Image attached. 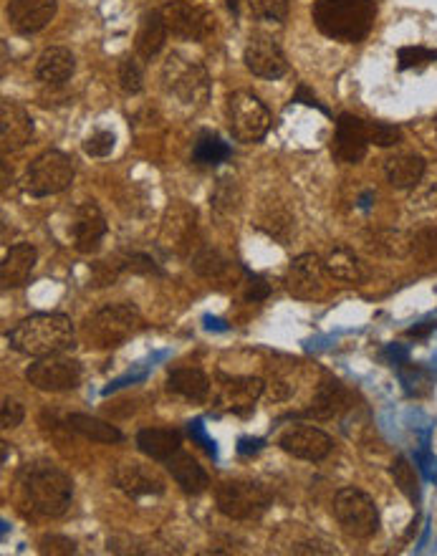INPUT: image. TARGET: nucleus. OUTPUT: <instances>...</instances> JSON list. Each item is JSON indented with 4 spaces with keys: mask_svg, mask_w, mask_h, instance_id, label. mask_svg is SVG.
Masks as SVG:
<instances>
[{
    "mask_svg": "<svg viewBox=\"0 0 437 556\" xmlns=\"http://www.w3.org/2000/svg\"><path fill=\"white\" fill-rule=\"evenodd\" d=\"M162 89L167 97L187 109L205 107L210 97V76L203 64L185 59L182 54H170L160 71Z\"/></svg>",
    "mask_w": 437,
    "mask_h": 556,
    "instance_id": "20e7f679",
    "label": "nucleus"
},
{
    "mask_svg": "<svg viewBox=\"0 0 437 556\" xmlns=\"http://www.w3.org/2000/svg\"><path fill=\"white\" fill-rule=\"evenodd\" d=\"M192 271L198 273V276L208 278V281H230L233 276L235 266L228 256L218 251V248H210L203 246L198 251L192 253Z\"/></svg>",
    "mask_w": 437,
    "mask_h": 556,
    "instance_id": "2f4dec72",
    "label": "nucleus"
},
{
    "mask_svg": "<svg viewBox=\"0 0 437 556\" xmlns=\"http://www.w3.org/2000/svg\"><path fill=\"white\" fill-rule=\"evenodd\" d=\"M268 294H271V284H268L266 278L258 276V273H248V278H246V299L256 304V301L268 299Z\"/></svg>",
    "mask_w": 437,
    "mask_h": 556,
    "instance_id": "8fccbe9b",
    "label": "nucleus"
},
{
    "mask_svg": "<svg viewBox=\"0 0 437 556\" xmlns=\"http://www.w3.org/2000/svg\"><path fill=\"white\" fill-rule=\"evenodd\" d=\"M392 478H395V486L410 498L412 503L420 501V478H417V466H412L405 455H397L395 463L390 466Z\"/></svg>",
    "mask_w": 437,
    "mask_h": 556,
    "instance_id": "4c0bfd02",
    "label": "nucleus"
},
{
    "mask_svg": "<svg viewBox=\"0 0 437 556\" xmlns=\"http://www.w3.org/2000/svg\"><path fill=\"white\" fill-rule=\"evenodd\" d=\"M334 516L342 531L352 539H372L379 531L377 503L359 488H342L334 496Z\"/></svg>",
    "mask_w": 437,
    "mask_h": 556,
    "instance_id": "0eeeda50",
    "label": "nucleus"
},
{
    "mask_svg": "<svg viewBox=\"0 0 437 556\" xmlns=\"http://www.w3.org/2000/svg\"><path fill=\"white\" fill-rule=\"evenodd\" d=\"M165 463H167V471H170V476L175 478V483L185 493H190V496H200V493L208 491V486H210L208 473H205V468L200 466L198 460L192 458L190 453H185V450L180 448L175 455H170Z\"/></svg>",
    "mask_w": 437,
    "mask_h": 556,
    "instance_id": "4be33fe9",
    "label": "nucleus"
},
{
    "mask_svg": "<svg viewBox=\"0 0 437 556\" xmlns=\"http://www.w3.org/2000/svg\"><path fill=\"white\" fill-rule=\"evenodd\" d=\"M364 248L382 258H405L412 251V238L407 233H402V230L392 228L369 230L367 236H364Z\"/></svg>",
    "mask_w": 437,
    "mask_h": 556,
    "instance_id": "c85d7f7f",
    "label": "nucleus"
},
{
    "mask_svg": "<svg viewBox=\"0 0 437 556\" xmlns=\"http://www.w3.org/2000/svg\"><path fill=\"white\" fill-rule=\"evenodd\" d=\"M382 357L392 364V367H402L405 362H410V349L402 347V344H390L384 349Z\"/></svg>",
    "mask_w": 437,
    "mask_h": 556,
    "instance_id": "3c124183",
    "label": "nucleus"
},
{
    "mask_svg": "<svg viewBox=\"0 0 437 556\" xmlns=\"http://www.w3.org/2000/svg\"><path fill=\"white\" fill-rule=\"evenodd\" d=\"M76 71V59L69 49L64 46H51L38 56L36 76L38 81L48 86H59L64 81H69Z\"/></svg>",
    "mask_w": 437,
    "mask_h": 556,
    "instance_id": "b1692460",
    "label": "nucleus"
},
{
    "mask_svg": "<svg viewBox=\"0 0 437 556\" xmlns=\"http://www.w3.org/2000/svg\"><path fill=\"white\" fill-rule=\"evenodd\" d=\"M324 268L334 281H342V284H362L364 278H367L364 263L359 261L357 253L347 246L331 248L329 256L324 258Z\"/></svg>",
    "mask_w": 437,
    "mask_h": 556,
    "instance_id": "cd10ccee",
    "label": "nucleus"
},
{
    "mask_svg": "<svg viewBox=\"0 0 437 556\" xmlns=\"http://www.w3.org/2000/svg\"><path fill=\"white\" fill-rule=\"evenodd\" d=\"M369 142L377 147H395L402 142V129L387 122H367Z\"/></svg>",
    "mask_w": 437,
    "mask_h": 556,
    "instance_id": "49530a36",
    "label": "nucleus"
},
{
    "mask_svg": "<svg viewBox=\"0 0 437 556\" xmlns=\"http://www.w3.org/2000/svg\"><path fill=\"white\" fill-rule=\"evenodd\" d=\"M167 390L192 402H203L210 395V380L200 369H175L167 377Z\"/></svg>",
    "mask_w": 437,
    "mask_h": 556,
    "instance_id": "72a5a7b5",
    "label": "nucleus"
},
{
    "mask_svg": "<svg viewBox=\"0 0 437 556\" xmlns=\"http://www.w3.org/2000/svg\"><path fill=\"white\" fill-rule=\"evenodd\" d=\"M324 273V261L316 253H301V256H296L294 261L288 263L283 284H286V291L294 299L309 301L324 291Z\"/></svg>",
    "mask_w": 437,
    "mask_h": 556,
    "instance_id": "4468645a",
    "label": "nucleus"
},
{
    "mask_svg": "<svg viewBox=\"0 0 437 556\" xmlns=\"http://www.w3.org/2000/svg\"><path fill=\"white\" fill-rule=\"evenodd\" d=\"M215 503L223 516L233 521H256L271 506V496L263 486L251 481H223L215 491Z\"/></svg>",
    "mask_w": 437,
    "mask_h": 556,
    "instance_id": "1a4fd4ad",
    "label": "nucleus"
},
{
    "mask_svg": "<svg viewBox=\"0 0 437 556\" xmlns=\"http://www.w3.org/2000/svg\"><path fill=\"white\" fill-rule=\"evenodd\" d=\"M81 147H84V152L89 157H109L114 152V147H117V137L109 129H96V132H91L84 139Z\"/></svg>",
    "mask_w": 437,
    "mask_h": 556,
    "instance_id": "c03bdc74",
    "label": "nucleus"
},
{
    "mask_svg": "<svg viewBox=\"0 0 437 556\" xmlns=\"http://www.w3.org/2000/svg\"><path fill=\"white\" fill-rule=\"evenodd\" d=\"M26 380L41 392H69L81 385V364L76 359L51 354L26 369Z\"/></svg>",
    "mask_w": 437,
    "mask_h": 556,
    "instance_id": "9b49d317",
    "label": "nucleus"
},
{
    "mask_svg": "<svg viewBox=\"0 0 437 556\" xmlns=\"http://www.w3.org/2000/svg\"><path fill=\"white\" fill-rule=\"evenodd\" d=\"M21 488L36 514L59 519L69 511L74 498V483L51 463H28L21 471Z\"/></svg>",
    "mask_w": 437,
    "mask_h": 556,
    "instance_id": "7ed1b4c3",
    "label": "nucleus"
},
{
    "mask_svg": "<svg viewBox=\"0 0 437 556\" xmlns=\"http://www.w3.org/2000/svg\"><path fill=\"white\" fill-rule=\"evenodd\" d=\"M294 554H336L334 546L324 544V541H301V544H296Z\"/></svg>",
    "mask_w": 437,
    "mask_h": 556,
    "instance_id": "603ef678",
    "label": "nucleus"
},
{
    "mask_svg": "<svg viewBox=\"0 0 437 556\" xmlns=\"http://www.w3.org/2000/svg\"><path fill=\"white\" fill-rule=\"evenodd\" d=\"M266 385L258 377H223L218 390V405L233 415H248L256 407Z\"/></svg>",
    "mask_w": 437,
    "mask_h": 556,
    "instance_id": "aec40b11",
    "label": "nucleus"
},
{
    "mask_svg": "<svg viewBox=\"0 0 437 556\" xmlns=\"http://www.w3.org/2000/svg\"><path fill=\"white\" fill-rule=\"evenodd\" d=\"M71 233H74V248L79 253H94L102 246V238L107 236V220L94 200H84L76 208Z\"/></svg>",
    "mask_w": 437,
    "mask_h": 556,
    "instance_id": "6ab92c4d",
    "label": "nucleus"
},
{
    "mask_svg": "<svg viewBox=\"0 0 437 556\" xmlns=\"http://www.w3.org/2000/svg\"><path fill=\"white\" fill-rule=\"evenodd\" d=\"M427 162L422 155H395L392 160H387L384 165V175H387V182L392 188L397 190H410L415 185H420V180L425 177Z\"/></svg>",
    "mask_w": 437,
    "mask_h": 556,
    "instance_id": "a878e982",
    "label": "nucleus"
},
{
    "mask_svg": "<svg viewBox=\"0 0 437 556\" xmlns=\"http://www.w3.org/2000/svg\"><path fill=\"white\" fill-rule=\"evenodd\" d=\"M124 273L122 258H107V261H96L89 268V284L94 289H107V286L117 284V278Z\"/></svg>",
    "mask_w": 437,
    "mask_h": 556,
    "instance_id": "58836bf2",
    "label": "nucleus"
},
{
    "mask_svg": "<svg viewBox=\"0 0 437 556\" xmlns=\"http://www.w3.org/2000/svg\"><path fill=\"white\" fill-rule=\"evenodd\" d=\"M36 248L31 243H16L3 258L0 266V284L3 289H21L28 284L33 268H36Z\"/></svg>",
    "mask_w": 437,
    "mask_h": 556,
    "instance_id": "5701e85b",
    "label": "nucleus"
},
{
    "mask_svg": "<svg viewBox=\"0 0 437 556\" xmlns=\"http://www.w3.org/2000/svg\"><path fill=\"white\" fill-rule=\"evenodd\" d=\"M412 256L422 263H430L437 258V228H422L412 236Z\"/></svg>",
    "mask_w": 437,
    "mask_h": 556,
    "instance_id": "79ce46f5",
    "label": "nucleus"
},
{
    "mask_svg": "<svg viewBox=\"0 0 437 556\" xmlns=\"http://www.w3.org/2000/svg\"><path fill=\"white\" fill-rule=\"evenodd\" d=\"M33 139V119L13 99H3L0 102V147L3 152H18Z\"/></svg>",
    "mask_w": 437,
    "mask_h": 556,
    "instance_id": "f3484780",
    "label": "nucleus"
},
{
    "mask_svg": "<svg viewBox=\"0 0 437 556\" xmlns=\"http://www.w3.org/2000/svg\"><path fill=\"white\" fill-rule=\"evenodd\" d=\"M114 488H119L127 496H162L165 493V481L160 473L142 463H119L112 471Z\"/></svg>",
    "mask_w": 437,
    "mask_h": 556,
    "instance_id": "a211bd4d",
    "label": "nucleus"
},
{
    "mask_svg": "<svg viewBox=\"0 0 437 556\" xmlns=\"http://www.w3.org/2000/svg\"><path fill=\"white\" fill-rule=\"evenodd\" d=\"M311 18L319 33L342 43H362L377 18L374 0H316Z\"/></svg>",
    "mask_w": 437,
    "mask_h": 556,
    "instance_id": "f03ea898",
    "label": "nucleus"
},
{
    "mask_svg": "<svg viewBox=\"0 0 437 556\" xmlns=\"http://www.w3.org/2000/svg\"><path fill=\"white\" fill-rule=\"evenodd\" d=\"M66 428L74 430V433H79L81 438L91 440V443L112 445V443H119V440L124 438V435L119 433V428L104 423V420H99V417L81 415V412H71V415L66 417Z\"/></svg>",
    "mask_w": 437,
    "mask_h": 556,
    "instance_id": "473e14b6",
    "label": "nucleus"
},
{
    "mask_svg": "<svg viewBox=\"0 0 437 556\" xmlns=\"http://www.w3.org/2000/svg\"><path fill=\"white\" fill-rule=\"evenodd\" d=\"M119 86L127 94H139L144 86V69L137 59H124L119 64Z\"/></svg>",
    "mask_w": 437,
    "mask_h": 556,
    "instance_id": "a18cd8bd",
    "label": "nucleus"
},
{
    "mask_svg": "<svg viewBox=\"0 0 437 556\" xmlns=\"http://www.w3.org/2000/svg\"><path fill=\"white\" fill-rule=\"evenodd\" d=\"M142 324L134 304H107L86 319L84 339L91 349H114L132 339Z\"/></svg>",
    "mask_w": 437,
    "mask_h": 556,
    "instance_id": "39448f33",
    "label": "nucleus"
},
{
    "mask_svg": "<svg viewBox=\"0 0 437 556\" xmlns=\"http://www.w3.org/2000/svg\"><path fill=\"white\" fill-rule=\"evenodd\" d=\"M187 433H190L192 440H198V443L203 445V448L208 450L210 455H215V443L208 438V435H205L203 423H198V420H195V423H190V425H187Z\"/></svg>",
    "mask_w": 437,
    "mask_h": 556,
    "instance_id": "864d4df0",
    "label": "nucleus"
},
{
    "mask_svg": "<svg viewBox=\"0 0 437 556\" xmlns=\"http://www.w3.org/2000/svg\"><path fill=\"white\" fill-rule=\"evenodd\" d=\"M230 157V147L225 145L223 139L213 132H203L192 147V160L198 162V165L205 167H215L220 162H225Z\"/></svg>",
    "mask_w": 437,
    "mask_h": 556,
    "instance_id": "f704fd0d",
    "label": "nucleus"
},
{
    "mask_svg": "<svg viewBox=\"0 0 437 556\" xmlns=\"http://www.w3.org/2000/svg\"><path fill=\"white\" fill-rule=\"evenodd\" d=\"M74 162L69 155L59 150H46L28 165L23 175V190L33 198H48L59 195L74 182Z\"/></svg>",
    "mask_w": 437,
    "mask_h": 556,
    "instance_id": "423d86ee",
    "label": "nucleus"
},
{
    "mask_svg": "<svg viewBox=\"0 0 437 556\" xmlns=\"http://www.w3.org/2000/svg\"><path fill=\"white\" fill-rule=\"evenodd\" d=\"M38 549H41V554H74L76 544L71 539H66V536L51 534V536H43Z\"/></svg>",
    "mask_w": 437,
    "mask_h": 556,
    "instance_id": "09e8293b",
    "label": "nucleus"
},
{
    "mask_svg": "<svg viewBox=\"0 0 437 556\" xmlns=\"http://www.w3.org/2000/svg\"><path fill=\"white\" fill-rule=\"evenodd\" d=\"M23 417H26V410H23L21 402L13 400V397H6L3 407H0V425H3V430L18 428L23 423Z\"/></svg>",
    "mask_w": 437,
    "mask_h": 556,
    "instance_id": "de8ad7c7",
    "label": "nucleus"
},
{
    "mask_svg": "<svg viewBox=\"0 0 437 556\" xmlns=\"http://www.w3.org/2000/svg\"><path fill=\"white\" fill-rule=\"evenodd\" d=\"M162 18L167 23V31L177 38H185V41L203 43L208 41L215 33V16L203 6H192V3H167L162 8Z\"/></svg>",
    "mask_w": 437,
    "mask_h": 556,
    "instance_id": "f8f14e48",
    "label": "nucleus"
},
{
    "mask_svg": "<svg viewBox=\"0 0 437 556\" xmlns=\"http://www.w3.org/2000/svg\"><path fill=\"white\" fill-rule=\"evenodd\" d=\"M369 129L367 119L354 117V114H342L336 119L334 142H331V155L344 165H359L369 150Z\"/></svg>",
    "mask_w": 437,
    "mask_h": 556,
    "instance_id": "ddd939ff",
    "label": "nucleus"
},
{
    "mask_svg": "<svg viewBox=\"0 0 437 556\" xmlns=\"http://www.w3.org/2000/svg\"><path fill=\"white\" fill-rule=\"evenodd\" d=\"M243 61H246L248 71L261 79H281L288 71V61L281 46L268 33H253L251 41L246 43V51H243Z\"/></svg>",
    "mask_w": 437,
    "mask_h": 556,
    "instance_id": "2eb2a0df",
    "label": "nucleus"
},
{
    "mask_svg": "<svg viewBox=\"0 0 437 556\" xmlns=\"http://www.w3.org/2000/svg\"><path fill=\"white\" fill-rule=\"evenodd\" d=\"M397 372H400L402 387H405L407 395L410 397L430 395L432 385H435V372H432V369L422 367V364L405 362L402 367H397Z\"/></svg>",
    "mask_w": 437,
    "mask_h": 556,
    "instance_id": "c9c22d12",
    "label": "nucleus"
},
{
    "mask_svg": "<svg viewBox=\"0 0 437 556\" xmlns=\"http://www.w3.org/2000/svg\"><path fill=\"white\" fill-rule=\"evenodd\" d=\"M278 445L288 455L311 460V463H319V460H324L334 450V440L324 430L311 428V425H294V428L283 430L281 438H278Z\"/></svg>",
    "mask_w": 437,
    "mask_h": 556,
    "instance_id": "dca6fc26",
    "label": "nucleus"
},
{
    "mask_svg": "<svg viewBox=\"0 0 437 556\" xmlns=\"http://www.w3.org/2000/svg\"><path fill=\"white\" fill-rule=\"evenodd\" d=\"M137 448L152 460H167L182 448V433L172 428H144L137 433Z\"/></svg>",
    "mask_w": 437,
    "mask_h": 556,
    "instance_id": "bb28decb",
    "label": "nucleus"
},
{
    "mask_svg": "<svg viewBox=\"0 0 437 556\" xmlns=\"http://www.w3.org/2000/svg\"><path fill=\"white\" fill-rule=\"evenodd\" d=\"M8 342L18 354L33 359L64 354L76 347L74 321L66 314H56V311L26 316L8 332Z\"/></svg>",
    "mask_w": 437,
    "mask_h": 556,
    "instance_id": "f257e3e1",
    "label": "nucleus"
},
{
    "mask_svg": "<svg viewBox=\"0 0 437 556\" xmlns=\"http://www.w3.org/2000/svg\"><path fill=\"white\" fill-rule=\"evenodd\" d=\"M228 124L238 142L256 145L271 129V112L251 91H233L228 97Z\"/></svg>",
    "mask_w": 437,
    "mask_h": 556,
    "instance_id": "6e6552de",
    "label": "nucleus"
},
{
    "mask_svg": "<svg viewBox=\"0 0 437 556\" xmlns=\"http://www.w3.org/2000/svg\"><path fill=\"white\" fill-rule=\"evenodd\" d=\"M437 329V321H422V324H415L412 329H407V337L412 339H425L427 334H432Z\"/></svg>",
    "mask_w": 437,
    "mask_h": 556,
    "instance_id": "4d7b16f0",
    "label": "nucleus"
},
{
    "mask_svg": "<svg viewBox=\"0 0 437 556\" xmlns=\"http://www.w3.org/2000/svg\"><path fill=\"white\" fill-rule=\"evenodd\" d=\"M347 407H349L347 387H344L342 382L329 380L316 390L314 402H311V407L304 412V415L316 417V420H329V417L339 415V412L347 410Z\"/></svg>",
    "mask_w": 437,
    "mask_h": 556,
    "instance_id": "7c9ffc66",
    "label": "nucleus"
},
{
    "mask_svg": "<svg viewBox=\"0 0 437 556\" xmlns=\"http://www.w3.org/2000/svg\"><path fill=\"white\" fill-rule=\"evenodd\" d=\"M56 8H59L56 0H11L8 3V21H11L13 31L31 36V33H38L54 21Z\"/></svg>",
    "mask_w": 437,
    "mask_h": 556,
    "instance_id": "412c9836",
    "label": "nucleus"
},
{
    "mask_svg": "<svg viewBox=\"0 0 437 556\" xmlns=\"http://www.w3.org/2000/svg\"><path fill=\"white\" fill-rule=\"evenodd\" d=\"M167 23L162 18V11H150L142 16V23H139L137 31V54L142 59H155L162 49H165L167 41Z\"/></svg>",
    "mask_w": 437,
    "mask_h": 556,
    "instance_id": "c756f323",
    "label": "nucleus"
},
{
    "mask_svg": "<svg viewBox=\"0 0 437 556\" xmlns=\"http://www.w3.org/2000/svg\"><path fill=\"white\" fill-rule=\"evenodd\" d=\"M294 213L281 203V200H268L261 205V213H258L256 228L263 230L268 238L278 241L281 246H286L294 236Z\"/></svg>",
    "mask_w": 437,
    "mask_h": 556,
    "instance_id": "393cba45",
    "label": "nucleus"
},
{
    "mask_svg": "<svg viewBox=\"0 0 437 556\" xmlns=\"http://www.w3.org/2000/svg\"><path fill=\"white\" fill-rule=\"evenodd\" d=\"M397 61H400V69H425V66L435 64L437 61V49H425V46H405V49L397 51Z\"/></svg>",
    "mask_w": 437,
    "mask_h": 556,
    "instance_id": "a19ab883",
    "label": "nucleus"
},
{
    "mask_svg": "<svg viewBox=\"0 0 437 556\" xmlns=\"http://www.w3.org/2000/svg\"><path fill=\"white\" fill-rule=\"evenodd\" d=\"M263 448V440H251V438H243L238 445V453L240 455H248V453H258Z\"/></svg>",
    "mask_w": 437,
    "mask_h": 556,
    "instance_id": "13d9d810",
    "label": "nucleus"
},
{
    "mask_svg": "<svg viewBox=\"0 0 437 556\" xmlns=\"http://www.w3.org/2000/svg\"><path fill=\"white\" fill-rule=\"evenodd\" d=\"M195 241H198V210L182 200H172L162 215L157 243L170 256H190Z\"/></svg>",
    "mask_w": 437,
    "mask_h": 556,
    "instance_id": "9d476101",
    "label": "nucleus"
},
{
    "mask_svg": "<svg viewBox=\"0 0 437 556\" xmlns=\"http://www.w3.org/2000/svg\"><path fill=\"white\" fill-rule=\"evenodd\" d=\"M119 258H122V266L127 273H137V276H162L160 263H157L152 256H147V253L132 251V253H122Z\"/></svg>",
    "mask_w": 437,
    "mask_h": 556,
    "instance_id": "37998d69",
    "label": "nucleus"
},
{
    "mask_svg": "<svg viewBox=\"0 0 437 556\" xmlns=\"http://www.w3.org/2000/svg\"><path fill=\"white\" fill-rule=\"evenodd\" d=\"M417 463H420V466L417 468H422V473H425L427 478H435L437 476V463H435V458H432L430 453H427V450H422V453H417Z\"/></svg>",
    "mask_w": 437,
    "mask_h": 556,
    "instance_id": "6e6d98bb",
    "label": "nucleus"
},
{
    "mask_svg": "<svg viewBox=\"0 0 437 556\" xmlns=\"http://www.w3.org/2000/svg\"><path fill=\"white\" fill-rule=\"evenodd\" d=\"M240 205V185L233 175H223L215 182L213 193H210V208L218 215L235 213Z\"/></svg>",
    "mask_w": 437,
    "mask_h": 556,
    "instance_id": "e433bc0d",
    "label": "nucleus"
},
{
    "mask_svg": "<svg viewBox=\"0 0 437 556\" xmlns=\"http://www.w3.org/2000/svg\"><path fill=\"white\" fill-rule=\"evenodd\" d=\"M248 11L256 21L283 23L288 18V0H248Z\"/></svg>",
    "mask_w": 437,
    "mask_h": 556,
    "instance_id": "ea45409f",
    "label": "nucleus"
},
{
    "mask_svg": "<svg viewBox=\"0 0 437 556\" xmlns=\"http://www.w3.org/2000/svg\"><path fill=\"white\" fill-rule=\"evenodd\" d=\"M225 6L230 8V13H238L240 11V0H225Z\"/></svg>",
    "mask_w": 437,
    "mask_h": 556,
    "instance_id": "bf43d9fd",
    "label": "nucleus"
},
{
    "mask_svg": "<svg viewBox=\"0 0 437 556\" xmlns=\"http://www.w3.org/2000/svg\"><path fill=\"white\" fill-rule=\"evenodd\" d=\"M294 102L306 104V107H314V109H319V112L329 114V109H326L324 104H321L319 99L314 97V94H309V89H306V86H299V91H296V94H294Z\"/></svg>",
    "mask_w": 437,
    "mask_h": 556,
    "instance_id": "5fc2aeb1",
    "label": "nucleus"
}]
</instances>
